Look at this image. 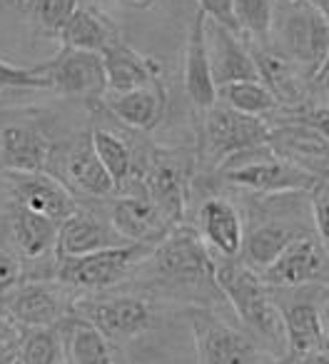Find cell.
I'll use <instances>...</instances> for the list:
<instances>
[{
  "mask_svg": "<svg viewBox=\"0 0 329 364\" xmlns=\"http://www.w3.org/2000/svg\"><path fill=\"white\" fill-rule=\"evenodd\" d=\"M215 284L242 322L244 332L269 354L287 352L284 324L274 289L264 284L259 272L234 259H220L215 267Z\"/></svg>",
  "mask_w": 329,
  "mask_h": 364,
  "instance_id": "obj_1",
  "label": "cell"
},
{
  "mask_svg": "<svg viewBox=\"0 0 329 364\" xmlns=\"http://www.w3.org/2000/svg\"><path fill=\"white\" fill-rule=\"evenodd\" d=\"M269 41H277L274 48L314 77L329 58V21L309 0H274Z\"/></svg>",
  "mask_w": 329,
  "mask_h": 364,
  "instance_id": "obj_2",
  "label": "cell"
},
{
  "mask_svg": "<svg viewBox=\"0 0 329 364\" xmlns=\"http://www.w3.org/2000/svg\"><path fill=\"white\" fill-rule=\"evenodd\" d=\"M152 277L165 284H175L183 289H205L215 284V267L217 259L203 242L198 230L188 225H178L170 230L165 240L152 247V252L142 259Z\"/></svg>",
  "mask_w": 329,
  "mask_h": 364,
  "instance_id": "obj_3",
  "label": "cell"
},
{
  "mask_svg": "<svg viewBox=\"0 0 329 364\" xmlns=\"http://www.w3.org/2000/svg\"><path fill=\"white\" fill-rule=\"evenodd\" d=\"M217 172L227 185L257 195H304L319 185V177L314 172L274 155L269 147L234 157L225 162Z\"/></svg>",
  "mask_w": 329,
  "mask_h": 364,
  "instance_id": "obj_4",
  "label": "cell"
},
{
  "mask_svg": "<svg viewBox=\"0 0 329 364\" xmlns=\"http://www.w3.org/2000/svg\"><path fill=\"white\" fill-rule=\"evenodd\" d=\"M269 125L264 117L242 115L232 107L215 102L203 110V132H200V160L212 170L247 152L267 147Z\"/></svg>",
  "mask_w": 329,
  "mask_h": 364,
  "instance_id": "obj_5",
  "label": "cell"
},
{
  "mask_svg": "<svg viewBox=\"0 0 329 364\" xmlns=\"http://www.w3.org/2000/svg\"><path fill=\"white\" fill-rule=\"evenodd\" d=\"M152 252L150 245H117L77 257H55V279L65 289L105 292L120 284Z\"/></svg>",
  "mask_w": 329,
  "mask_h": 364,
  "instance_id": "obj_6",
  "label": "cell"
},
{
  "mask_svg": "<svg viewBox=\"0 0 329 364\" xmlns=\"http://www.w3.org/2000/svg\"><path fill=\"white\" fill-rule=\"evenodd\" d=\"M135 185L157 205L173 228L185 223L190 195V160L183 152L155 150L145 162H137Z\"/></svg>",
  "mask_w": 329,
  "mask_h": 364,
  "instance_id": "obj_7",
  "label": "cell"
},
{
  "mask_svg": "<svg viewBox=\"0 0 329 364\" xmlns=\"http://www.w3.org/2000/svg\"><path fill=\"white\" fill-rule=\"evenodd\" d=\"M80 317L90 319L107 339L115 344H125L147 334L157 324V312L145 297L135 294H115L102 299H82L72 302Z\"/></svg>",
  "mask_w": 329,
  "mask_h": 364,
  "instance_id": "obj_8",
  "label": "cell"
},
{
  "mask_svg": "<svg viewBox=\"0 0 329 364\" xmlns=\"http://www.w3.org/2000/svg\"><path fill=\"white\" fill-rule=\"evenodd\" d=\"M198 364H264V349L242 329L230 327L207 309L190 314Z\"/></svg>",
  "mask_w": 329,
  "mask_h": 364,
  "instance_id": "obj_9",
  "label": "cell"
},
{
  "mask_svg": "<svg viewBox=\"0 0 329 364\" xmlns=\"http://www.w3.org/2000/svg\"><path fill=\"white\" fill-rule=\"evenodd\" d=\"M38 70L45 75L48 90L63 97H82L92 102L107 95V75L100 53L63 48L53 60L38 65Z\"/></svg>",
  "mask_w": 329,
  "mask_h": 364,
  "instance_id": "obj_10",
  "label": "cell"
},
{
  "mask_svg": "<svg viewBox=\"0 0 329 364\" xmlns=\"http://www.w3.org/2000/svg\"><path fill=\"white\" fill-rule=\"evenodd\" d=\"M72 302L58 279H23L6 299L3 312L21 329L53 327L65 314H70Z\"/></svg>",
  "mask_w": 329,
  "mask_h": 364,
  "instance_id": "obj_11",
  "label": "cell"
},
{
  "mask_svg": "<svg viewBox=\"0 0 329 364\" xmlns=\"http://www.w3.org/2000/svg\"><path fill=\"white\" fill-rule=\"evenodd\" d=\"M324 287H294V297L284 302L282 297H274L279 304L284 324V342H287V354L294 359H307L309 354L324 349V332L322 317H319V299H322Z\"/></svg>",
  "mask_w": 329,
  "mask_h": 364,
  "instance_id": "obj_12",
  "label": "cell"
},
{
  "mask_svg": "<svg viewBox=\"0 0 329 364\" xmlns=\"http://www.w3.org/2000/svg\"><path fill=\"white\" fill-rule=\"evenodd\" d=\"M329 255L317 240V235L302 232L277 255L269 267L259 272L264 284L272 289H294L314 284L327 272Z\"/></svg>",
  "mask_w": 329,
  "mask_h": 364,
  "instance_id": "obj_13",
  "label": "cell"
},
{
  "mask_svg": "<svg viewBox=\"0 0 329 364\" xmlns=\"http://www.w3.org/2000/svg\"><path fill=\"white\" fill-rule=\"evenodd\" d=\"M13 205L60 225L77 210L75 195L50 172H8Z\"/></svg>",
  "mask_w": 329,
  "mask_h": 364,
  "instance_id": "obj_14",
  "label": "cell"
},
{
  "mask_svg": "<svg viewBox=\"0 0 329 364\" xmlns=\"http://www.w3.org/2000/svg\"><path fill=\"white\" fill-rule=\"evenodd\" d=\"M267 147L274 155L307 167L319 180H329V142L302 115L269 125Z\"/></svg>",
  "mask_w": 329,
  "mask_h": 364,
  "instance_id": "obj_15",
  "label": "cell"
},
{
  "mask_svg": "<svg viewBox=\"0 0 329 364\" xmlns=\"http://www.w3.org/2000/svg\"><path fill=\"white\" fill-rule=\"evenodd\" d=\"M53 145L41 125L26 120H0V170L6 172H45L50 167Z\"/></svg>",
  "mask_w": 329,
  "mask_h": 364,
  "instance_id": "obj_16",
  "label": "cell"
},
{
  "mask_svg": "<svg viewBox=\"0 0 329 364\" xmlns=\"http://www.w3.org/2000/svg\"><path fill=\"white\" fill-rule=\"evenodd\" d=\"M60 162V175H55L58 180H63L68 185L70 193H80L85 198L105 200L110 195L117 193L115 180L110 177V172L105 170V165L100 162V157L92 150L90 135H82L72 142L70 147H65L63 152H53L50 162Z\"/></svg>",
  "mask_w": 329,
  "mask_h": 364,
  "instance_id": "obj_17",
  "label": "cell"
},
{
  "mask_svg": "<svg viewBox=\"0 0 329 364\" xmlns=\"http://www.w3.org/2000/svg\"><path fill=\"white\" fill-rule=\"evenodd\" d=\"M127 188H132L135 193L122 195V198H117L115 203H112V210H110L112 228L120 232V237L125 240V242L150 245V247H155L160 240L168 237L173 225H170L168 218L157 210V205L142 193L140 185L130 182Z\"/></svg>",
  "mask_w": 329,
  "mask_h": 364,
  "instance_id": "obj_18",
  "label": "cell"
},
{
  "mask_svg": "<svg viewBox=\"0 0 329 364\" xmlns=\"http://www.w3.org/2000/svg\"><path fill=\"white\" fill-rule=\"evenodd\" d=\"M252 55H254V65H257V77L272 90L279 107H287V110L297 112V115L307 112L309 110L307 73L297 63L289 60L282 50H277V48L254 46Z\"/></svg>",
  "mask_w": 329,
  "mask_h": 364,
  "instance_id": "obj_19",
  "label": "cell"
},
{
  "mask_svg": "<svg viewBox=\"0 0 329 364\" xmlns=\"http://www.w3.org/2000/svg\"><path fill=\"white\" fill-rule=\"evenodd\" d=\"M183 85L188 100L198 110H207L217 102V85L212 77V63H210L207 48V18L195 13L188 28V43H185V63H183Z\"/></svg>",
  "mask_w": 329,
  "mask_h": 364,
  "instance_id": "obj_20",
  "label": "cell"
},
{
  "mask_svg": "<svg viewBox=\"0 0 329 364\" xmlns=\"http://www.w3.org/2000/svg\"><path fill=\"white\" fill-rule=\"evenodd\" d=\"M198 235L220 259L239 257L244 240V223L237 205L227 198H207L198 208Z\"/></svg>",
  "mask_w": 329,
  "mask_h": 364,
  "instance_id": "obj_21",
  "label": "cell"
},
{
  "mask_svg": "<svg viewBox=\"0 0 329 364\" xmlns=\"http://www.w3.org/2000/svg\"><path fill=\"white\" fill-rule=\"evenodd\" d=\"M117 245H130L120 237L110 220L90 213V210L77 208L70 218L58 225V242L55 257H77V255H90L97 250L117 247Z\"/></svg>",
  "mask_w": 329,
  "mask_h": 364,
  "instance_id": "obj_22",
  "label": "cell"
},
{
  "mask_svg": "<svg viewBox=\"0 0 329 364\" xmlns=\"http://www.w3.org/2000/svg\"><path fill=\"white\" fill-rule=\"evenodd\" d=\"M244 41L247 38H242L239 33H232L217 23L207 21L210 63H212V77L217 87L234 80H254L257 77L252 48Z\"/></svg>",
  "mask_w": 329,
  "mask_h": 364,
  "instance_id": "obj_23",
  "label": "cell"
},
{
  "mask_svg": "<svg viewBox=\"0 0 329 364\" xmlns=\"http://www.w3.org/2000/svg\"><path fill=\"white\" fill-rule=\"evenodd\" d=\"M100 102L115 120L137 132L155 130L168 110V95H165V87L160 80L145 87H135V90L107 92Z\"/></svg>",
  "mask_w": 329,
  "mask_h": 364,
  "instance_id": "obj_24",
  "label": "cell"
},
{
  "mask_svg": "<svg viewBox=\"0 0 329 364\" xmlns=\"http://www.w3.org/2000/svg\"><path fill=\"white\" fill-rule=\"evenodd\" d=\"M304 230L299 225H292L282 215H264V218H259V223H254L249 230H244L239 259L247 267H252L254 272H262Z\"/></svg>",
  "mask_w": 329,
  "mask_h": 364,
  "instance_id": "obj_25",
  "label": "cell"
},
{
  "mask_svg": "<svg viewBox=\"0 0 329 364\" xmlns=\"http://www.w3.org/2000/svg\"><path fill=\"white\" fill-rule=\"evenodd\" d=\"M105 63L107 75V92H125L135 87H145L160 80L162 65L155 58H147L130 48L125 41H115L110 48L100 53Z\"/></svg>",
  "mask_w": 329,
  "mask_h": 364,
  "instance_id": "obj_26",
  "label": "cell"
},
{
  "mask_svg": "<svg viewBox=\"0 0 329 364\" xmlns=\"http://www.w3.org/2000/svg\"><path fill=\"white\" fill-rule=\"evenodd\" d=\"M65 339L68 364H117V347L90 319L80 317L75 309L58 322Z\"/></svg>",
  "mask_w": 329,
  "mask_h": 364,
  "instance_id": "obj_27",
  "label": "cell"
},
{
  "mask_svg": "<svg viewBox=\"0 0 329 364\" xmlns=\"http://www.w3.org/2000/svg\"><path fill=\"white\" fill-rule=\"evenodd\" d=\"M63 48H72V50H90L102 53L110 48L115 41H120L115 23L95 6H77L70 21L63 26L60 36H58Z\"/></svg>",
  "mask_w": 329,
  "mask_h": 364,
  "instance_id": "obj_28",
  "label": "cell"
},
{
  "mask_svg": "<svg viewBox=\"0 0 329 364\" xmlns=\"http://www.w3.org/2000/svg\"><path fill=\"white\" fill-rule=\"evenodd\" d=\"M11 237L18 250V257L41 262V259L55 255L58 242V223L36 215L26 208L13 205L11 210Z\"/></svg>",
  "mask_w": 329,
  "mask_h": 364,
  "instance_id": "obj_29",
  "label": "cell"
},
{
  "mask_svg": "<svg viewBox=\"0 0 329 364\" xmlns=\"http://www.w3.org/2000/svg\"><path fill=\"white\" fill-rule=\"evenodd\" d=\"M90 142L95 155L100 157V162L105 165V170L110 172V177L115 180V188L122 190L127 188L137 175V152L130 142L122 135L105 127H95L90 130Z\"/></svg>",
  "mask_w": 329,
  "mask_h": 364,
  "instance_id": "obj_30",
  "label": "cell"
},
{
  "mask_svg": "<svg viewBox=\"0 0 329 364\" xmlns=\"http://www.w3.org/2000/svg\"><path fill=\"white\" fill-rule=\"evenodd\" d=\"M217 102L242 112V115L264 117V120L279 110L277 97L272 95V90H269L259 77H254V80H234V82H227V85H220Z\"/></svg>",
  "mask_w": 329,
  "mask_h": 364,
  "instance_id": "obj_31",
  "label": "cell"
},
{
  "mask_svg": "<svg viewBox=\"0 0 329 364\" xmlns=\"http://www.w3.org/2000/svg\"><path fill=\"white\" fill-rule=\"evenodd\" d=\"M18 364H68L65 339L58 324L23 329Z\"/></svg>",
  "mask_w": 329,
  "mask_h": 364,
  "instance_id": "obj_32",
  "label": "cell"
},
{
  "mask_svg": "<svg viewBox=\"0 0 329 364\" xmlns=\"http://www.w3.org/2000/svg\"><path fill=\"white\" fill-rule=\"evenodd\" d=\"M18 6L41 36L58 41L63 26L70 21L80 0H18Z\"/></svg>",
  "mask_w": 329,
  "mask_h": 364,
  "instance_id": "obj_33",
  "label": "cell"
},
{
  "mask_svg": "<svg viewBox=\"0 0 329 364\" xmlns=\"http://www.w3.org/2000/svg\"><path fill=\"white\" fill-rule=\"evenodd\" d=\"M234 18L242 38L254 46H267L272 36L274 0H234Z\"/></svg>",
  "mask_w": 329,
  "mask_h": 364,
  "instance_id": "obj_34",
  "label": "cell"
},
{
  "mask_svg": "<svg viewBox=\"0 0 329 364\" xmlns=\"http://www.w3.org/2000/svg\"><path fill=\"white\" fill-rule=\"evenodd\" d=\"M0 90H48V80L38 68H21L0 60Z\"/></svg>",
  "mask_w": 329,
  "mask_h": 364,
  "instance_id": "obj_35",
  "label": "cell"
},
{
  "mask_svg": "<svg viewBox=\"0 0 329 364\" xmlns=\"http://www.w3.org/2000/svg\"><path fill=\"white\" fill-rule=\"evenodd\" d=\"M312 220L317 240L329 255V180H319V185L312 190Z\"/></svg>",
  "mask_w": 329,
  "mask_h": 364,
  "instance_id": "obj_36",
  "label": "cell"
},
{
  "mask_svg": "<svg viewBox=\"0 0 329 364\" xmlns=\"http://www.w3.org/2000/svg\"><path fill=\"white\" fill-rule=\"evenodd\" d=\"M23 282V259L13 252L0 250V312L6 307V299L13 294V289Z\"/></svg>",
  "mask_w": 329,
  "mask_h": 364,
  "instance_id": "obj_37",
  "label": "cell"
},
{
  "mask_svg": "<svg viewBox=\"0 0 329 364\" xmlns=\"http://www.w3.org/2000/svg\"><path fill=\"white\" fill-rule=\"evenodd\" d=\"M198 11L210 23H217V26L227 28V31L239 33L237 18H234V0H198Z\"/></svg>",
  "mask_w": 329,
  "mask_h": 364,
  "instance_id": "obj_38",
  "label": "cell"
},
{
  "mask_svg": "<svg viewBox=\"0 0 329 364\" xmlns=\"http://www.w3.org/2000/svg\"><path fill=\"white\" fill-rule=\"evenodd\" d=\"M302 117L329 142V105H319V107H309L307 112H302Z\"/></svg>",
  "mask_w": 329,
  "mask_h": 364,
  "instance_id": "obj_39",
  "label": "cell"
},
{
  "mask_svg": "<svg viewBox=\"0 0 329 364\" xmlns=\"http://www.w3.org/2000/svg\"><path fill=\"white\" fill-rule=\"evenodd\" d=\"M21 334H23V329L18 327L6 312H0V349L11 347V344H18L21 342Z\"/></svg>",
  "mask_w": 329,
  "mask_h": 364,
  "instance_id": "obj_40",
  "label": "cell"
},
{
  "mask_svg": "<svg viewBox=\"0 0 329 364\" xmlns=\"http://www.w3.org/2000/svg\"><path fill=\"white\" fill-rule=\"evenodd\" d=\"M319 317H322L324 344L329 347V289H324V292H322V299H319Z\"/></svg>",
  "mask_w": 329,
  "mask_h": 364,
  "instance_id": "obj_41",
  "label": "cell"
},
{
  "mask_svg": "<svg viewBox=\"0 0 329 364\" xmlns=\"http://www.w3.org/2000/svg\"><path fill=\"white\" fill-rule=\"evenodd\" d=\"M314 82H317V87L324 92V95H329V58L324 60V65L317 70V75L312 77Z\"/></svg>",
  "mask_w": 329,
  "mask_h": 364,
  "instance_id": "obj_42",
  "label": "cell"
},
{
  "mask_svg": "<svg viewBox=\"0 0 329 364\" xmlns=\"http://www.w3.org/2000/svg\"><path fill=\"white\" fill-rule=\"evenodd\" d=\"M302 364H329V347L319 349V352L309 354L307 359H302Z\"/></svg>",
  "mask_w": 329,
  "mask_h": 364,
  "instance_id": "obj_43",
  "label": "cell"
},
{
  "mask_svg": "<svg viewBox=\"0 0 329 364\" xmlns=\"http://www.w3.org/2000/svg\"><path fill=\"white\" fill-rule=\"evenodd\" d=\"M120 3H125V6L135 8V11H147V8L155 6V0H120Z\"/></svg>",
  "mask_w": 329,
  "mask_h": 364,
  "instance_id": "obj_44",
  "label": "cell"
},
{
  "mask_svg": "<svg viewBox=\"0 0 329 364\" xmlns=\"http://www.w3.org/2000/svg\"><path fill=\"white\" fill-rule=\"evenodd\" d=\"M309 3H314V6H317L319 11L324 13V18L329 21V0H309Z\"/></svg>",
  "mask_w": 329,
  "mask_h": 364,
  "instance_id": "obj_45",
  "label": "cell"
},
{
  "mask_svg": "<svg viewBox=\"0 0 329 364\" xmlns=\"http://www.w3.org/2000/svg\"><path fill=\"white\" fill-rule=\"evenodd\" d=\"M0 117H3V115H0Z\"/></svg>",
  "mask_w": 329,
  "mask_h": 364,
  "instance_id": "obj_46",
  "label": "cell"
}]
</instances>
